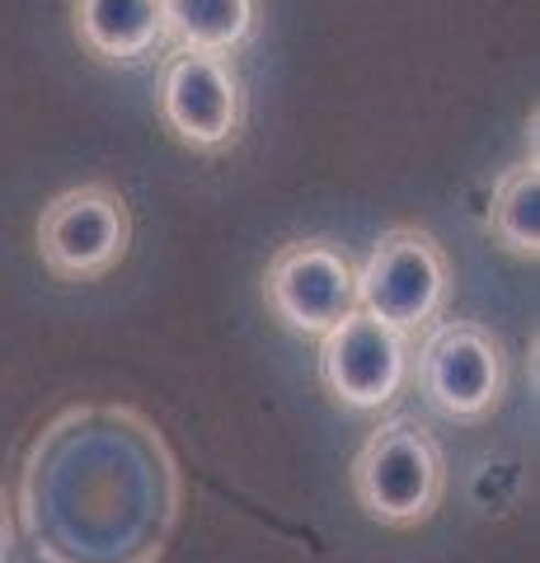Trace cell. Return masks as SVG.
Masks as SVG:
<instances>
[{
  "mask_svg": "<svg viewBox=\"0 0 540 563\" xmlns=\"http://www.w3.org/2000/svg\"><path fill=\"white\" fill-rule=\"evenodd\" d=\"M14 507L38 563H161L184 474L142 409L71 404L29 442Z\"/></svg>",
  "mask_w": 540,
  "mask_h": 563,
  "instance_id": "6da1fadb",
  "label": "cell"
},
{
  "mask_svg": "<svg viewBox=\"0 0 540 563\" xmlns=\"http://www.w3.org/2000/svg\"><path fill=\"white\" fill-rule=\"evenodd\" d=\"M353 498L376 526L414 531L447 498V451L428 422L409 413L381 418L353 455Z\"/></svg>",
  "mask_w": 540,
  "mask_h": 563,
  "instance_id": "7a4b0ae2",
  "label": "cell"
},
{
  "mask_svg": "<svg viewBox=\"0 0 540 563\" xmlns=\"http://www.w3.org/2000/svg\"><path fill=\"white\" fill-rule=\"evenodd\" d=\"M451 258L423 225H390L357 263V310L418 339L447 314Z\"/></svg>",
  "mask_w": 540,
  "mask_h": 563,
  "instance_id": "3957f363",
  "label": "cell"
},
{
  "mask_svg": "<svg viewBox=\"0 0 540 563\" xmlns=\"http://www.w3.org/2000/svg\"><path fill=\"white\" fill-rule=\"evenodd\" d=\"M409 376L428 409L451 422H484L508 399V347L475 320H438L418 339Z\"/></svg>",
  "mask_w": 540,
  "mask_h": 563,
  "instance_id": "277c9868",
  "label": "cell"
},
{
  "mask_svg": "<svg viewBox=\"0 0 540 563\" xmlns=\"http://www.w3.org/2000/svg\"><path fill=\"white\" fill-rule=\"evenodd\" d=\"M155 109L165 132L198 155H221L240 146L250 118L245 76L235 57L212 52H169L155 76Z\"/></svg>",
  "mask_w": 540,
  "mask_h": 563,
  "instance_id": "5b68a950",
  "label": "cell"
},
{
  "mask_svg": "<svg viewBox=\"0 0 540 563\" xmlns=\"http://www.w3.org/2000/svg\"><path fill=\"white\" fill-rule=\"evenodd\" d=\"M132 250V207L113 184L57 192L38 217V258L62 282H95Z\"/></svg>",
  "mask_w": 540,
  "mask_h": 563,
  "instance_id": "8992f818",
  "label": "cell"
},
{
  "mask_svg": "<svg viewBox=\"0 0 540 563\" xmlns=\"http://www.w3.org/2000/svg\"><path fill=\"white\" fill-rule=\"evenodd\" d=\"M264 301L283 329L324 339L343 314L357 310V263L334 240H291L268 258Z\"/></svg>",
  "mask_w": 540,
  "mask_h": 563,
  "instance_id": "52a82bcc",
  "label": "cell"
},
{
  "mask_svg": "<svg viewBox=\"0 0 540 563\" xmlns=\"http://www.w3.org/2000/svg\"><path fill=\"white\" fill-rule=\"evenodd\" d=\"M414 339L372 314H343L320 339V385L324 395L353 413H381L409 385Z\"/></svg>",
  "mask_w": 540,
  "mask_h": 563,
  "instance_id": "ba28073f",
  "label": "cell"
},
{
  "mask_svg": "<svg viewBox=\"0 0 540 563\" xmlns=\"http://www.w3.org/2000/svg\"><path fill=\"white\" fill-rule=\"evenodd\" d=\"M71 29L103 66H142L165 47L161 0H76Z\"/></svg>",
  "mask_w": 540,
  "mask_h": 563,
  "instance_id": "9c48e42d",
  "label": "cell"
},
{
  "mask_svg": "<svg viewBox=\"0 0 540 563\" xmlns=\"http://www.w3.org/2000/svg\"><path fill=\"white\" fill-rule=\"evenodd\" d=\"M169 52L235 57L258 29V0H161Z\"/></svg>",
  "mask_w": 540,
  "mask_h": 563,
  "instance_id": "30bf717a",
  "label": "cell"
},
{
  "mask_svg": "<svg viewBox=\"0 0 540 563\" xmlns=\"http://www.w3.org/2000/svg\"><path fill=\"white\" fill-rule=\"evenodd\" d=\"M489 235L517 258L540 254V169H536V161L503 169V179L494 184V202H489Z\"/></svg>",
  "mask_w": 540,
  "mask_h": 563,
  "instance_id": "8fae6325",
  "label": "cell"
},
{
  "mask_svg": "<svg viewBox=\"0 0 540 563\" xmlns=\"http://www.w3.org/2000/svg\"><path fill=\"white\" fill-rule=\"evenodd\" d=\"M10 550V512H5V498H0V563H5Z\"/></svg>",
  "mask_w": 540,
  "mask_h": 563,
  "instance_id": "7c38bea8",
  "label": "cell"
}]
</instances>
